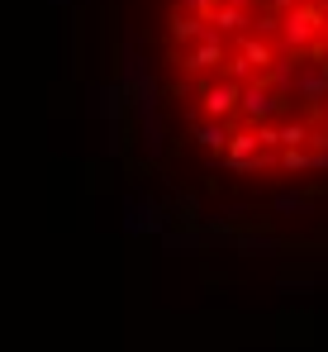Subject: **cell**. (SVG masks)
Listing matches in <instances>:
<instances>
[{
	"mask_svg": "<svg viewBox=\"0 0 328 352\" xmlns=\"http://www.w3.org/2000/svg\"><path fill=\"white\" fill-rule=\"evenodd\" d=\"M324 24H328V14L319 10V0H309V5H290V10L281 14V53H290V58L314 53L319 38H324Z\"/></svg>",
	"mask_w": 328,
	"mask_h": 352,
	"instance_id": "obj_1",
	"label": "cell"
},
{
	"mask_svg": "<svg viewBox=\"0 0 328 352\" xmlns=\"http://www.w3.org/2000/svg\"><path fill=\"white\" fill-rule=\"evenodd\" d=\"M285 105L290 100H281L272 86H267V76H257V81H248L243 86V105H238V119L248 124V129H257V124H267V119H281L285 115Z\"/></svg>",
	"mask_w": 328,
	"mask_h": 352,
	"instance_id": "obj_2",
	"label": "cell"
},
{
	"mask_svg": "<svg viewBox=\"0 0 328 352\" xmlns=\"http://www.w3.org/2000/svg\"><path fill=\"white\" fill-rule=\"evenodd\" d=\"M223 62H228V43H223V34H219L215 24H210V34L200 38V43H190V53L176 62L181 72H190V76H210V72H223Z\"/></svg>",
	"mask_w": 328,
	"mask_h": 352,
	"instance_id": "obj_3",
	"label": "cell"
},
{
	"mask_svg": "<svg viewBox=\"0 0 328 352\" xmlns=\"http://www.w3.org/2000/svg\"><path fill=\"white\" fill-rule=\"evenodd\" d=\"M124 105H129V91L119 81H109L100 91V119H105V157L124 153Z\"/></svg>",
	"mask_w": 328,
	"mask_h": 352,
	"instance_id": "obj_4",
	"label": "cell"
},
{
	"mask_svg": "<svg viewBox=\"0 0 328 352\" xmlns=\"http://www.w3.org/2000/svg\"><path fill=\"white\" fill-rule=\"evenodd\" d=\"M238 105H243V86H238V81L215 76V81L200 86V115H205V119H233V115H238Z\"/></svg>",
	"mask_w": 328,
	"mask_h": 352,
	"instance_id": "obj_5",
	"label": "cell"
},
{
	"mask_svg": "<svg viewBox=\"0 0 328 352\" xmlns=\"http://www.w3.org/2000/svg\"><path fill=\"white\" fill-rule=\"evenodd\" d=\"M295 100L309 105V119L328 105V62H300V81H295Z\"/></svg>",
	"mask_w": 328,
	"mask_h": 352,
	"instance_id": "obj_6",
	"label": "cell"
},
{
	"mask_svg": "<svg viewBox=\"0 0 328 352\" xmlns=\"http://www.w3.org/2000/svg\"><path fill=\"white\" fill-rule=\"evenodd\" d=\"M186 138H190L195 148H205V153H228L233 129H228V119H205V115H195L190 124H186Z\"/></svg>",
	"mask_w": 328,
	"mask_h": 352,
	"instance_id": "obj_7",
	"label": "cell"
},
{
	"mask_svg": "<svg viewBox=\"0 0 328 352\" xmlns=\"http://www.w3.org/2000/svg\"><path fill=\"white\" fill-rule=\"evenodd\" d=\"M210 24H215L219 34H233V38H243V34H252V24H257V14L248 10V5H233V0H219L215 14H210Z\"/></svg>",
	"mask_w": 328,
	"mask_h": 352,
	"instance_id": "obj_8",
	"label": "cell"
},
{
	"mask_svg": "<svg viewBox=\"0 0 328 352\" xmlns=\"http://www.w3.org/2000/svg\"><path fill=\"white\" fill-rule=\"evenodd\" d=\"M233 53H238V58H248L252 67H257V72H262V76H267V72L276 67V58H281V43H272V38H262V34H243Z\"/></svg>",
	"mask_w": 328,
	"mask_h": 352,
	"instance_id": "obj_9",
	"label": "cell"
},
{
	"mask_svg": "<svg viewBox=\"0 0 328 352\" xmlns=\"http://www.w3.org/2000/svg\"><path fill=\"white\" fill-rule=\"evenodd\" d=\"M210 229H205V224H181V229H171V234L162 238V248L166 252H205V248H210Z\"/></svg>",
	"mask_w": 328,
	"mask_h": 352,
	"instance_id": "obj_10",
	"label": "cell"
},
{
	"mask_svg": "<svg viewBox=\"0 0 328 352\" xmlns=\"http://www.w3.org/2000/svg\"><path fill=\"white\" fill-rule=\"evenodd\" d=\"M295 81H300V62L290 58V53H281L276 67L267 72V86H272L281 100H295Z\"/></svg>",
	"mask_w": 328,
	"mask_h": 352,
	"instance_id": "obj_11",
	"label": "cell"
},
{
	"mask_svg": "<svg viewBox=\"0 0 328 352\" xmlns=\"http://www.w3.org/2000/svg\"><path fill=\"white\" fill-rule=\"evenodd\" d=\"M166 34H171V43H176V48H181V43H200V38L210 34V19H195V14H176V10H171Z\"/></svg>",
	"mask_w": 328,
	"mask_h": 352,
	"instance_id": "obj_12",
	"label": "cell"
},
{
	"mask_svg": "<svg viewBox=\"0 0 328 352\" xmlns=\"http://www.w3.org/2000/svg\"><path fill=\"white\" fill-rule=\"evenodd\" d=\"M309 143H314V124H309V115L281 119V148H309Z\"/></svg>",
	"mask_w": 328,
	"mask_h": 352,
	"instance_id": "obj_13",
	"label": "cell"
},
{
	"mask_svg": "<svg viewBox=\"0 0 328 352\" xmlns=\"http://www.w3.org/2000/svg\"><path fill=\"white\" fill-rule=\"evenodd\" d=\"M138 138H143V153L157 157L166 148V129H162V115H143L138 119Z\"/></svg>",
	"mask_w": 328,
	"mask_h": 352,
	"instance_id": "obj_14",
	"label": "cell"
},
{
	"mask_svg": "<svg viewBox=\"0 0 328 352\" xmlns=\"http://www.w3.org/2000/svg\"><path fill=\"white\" fill-rule=\"evenodd\" d=\"M257 153H267V148H262V138H257V129H233V138H228V153H223V157H257Z\"/></svg>",
	"mask_w": 328,
	"mask_h": 352,
	"instance_id": "obj_15",
	"label": "cell"
},
{
	"mask_svg": "<svg viewBox=\"0 0 328 352\" xmlns=\"http://www.w3.org/2000/svg\"><path fill=\"white\" fill-rule=\"evenodd\" d=\"M276 167H281V172H290V176H300V172H314V148H281Z\"/></svg>",
	"mask_w": 328,
	"mask_h": 352,
	"instance_id": "obj_16",
	"label": "cell"
},
{
	"mask_svg": "<svg viewBox=\"0 0 328 352\" xmlns=\"http://www.w3.org/2000/svg\"><path fill=\"white\" fill-rule=\"evenodd\" d=\"M171 219H176V214H166L157 200H143V234L166 238V234H171Z\"/></svg>",
	"mask_w": 328,
	"mask_h": 352,
	"instance_id": "obj_17",
	"label": "cell"
},
{
	"mask_svg": "<svg viewBox=\"0 0 328 352\" xmlns=\"http://www.w3.org/2000/svg\"><path fill=\"white\" fill-rule=\"evenodd\" d=\"M219 76H228V81H238V86H248V81H257L262 72H257V67H252L248 58H238V53H228V62H223V72H219Z\"/></svg>",
	"mask_w": 328,
	"mask_h": 352,
	"instance_id": "obj_18",
	"label": "cell"
},
{
	"mask_svg": "<svg viewBox=\"0 0 328 352\" xmlns=\"http://www.w3.org/2000/svg\"><path fill=\"white\" fill-rule=\"evenodd\" d=\"M272 210L276 214H309L314 200H309V195H295V190H281V195L272 200Z\"/></svg>",
	"mask_w": 328,
	"mask_h": 352,
	"instance_id": "obj_19",
	"label": "cell"
},
{
	"mask_svg": "<svg viewBox=\"0 0 328 352\" xmlns=\"http://www.w3.org/2000/svg\"><path fill=\"white\" fill-rule=\"evenodd\" d=\"M228 243H233L238 252H272V248H276V243H272L267 234H233Z\"/></svg>",
	"mask_w": 328,
	"mask_h": 352,
	"instance_id": "obj_20",
	"label": "cell"
},
{
	"mask_svg": "<svg viewBox=\"0 0 328 352\" xmlns=\"http://www.w3.org/2000/svg\"><path fill=\"white\" fill-rule=\"evenodd\" d=\"M171 214H176L181 224H200V200H195V195H176Z\"/></svg>",
	"mask_w": 328,
	"mask_h": 352,
	"instance_id": "obj_21",
	"label": "cell"
},
{
	"mask_svg": "<svg viewBox=\"0 0 328 352\" xmlns=\"http://www.w3.org/2000/svg\"><path fill=\"white\" fill-rule=\"evenodd\" d=\"M257 138H262V148H267V153H281V119L257 124Z\"/></svg>",
	"mask_w": 328,
	"mask_h": 352,
	"instance_id": "obj_22",
	"label": "cell"
},
{
	"mask_svg": "<svg viewBox=\"0 0 328 352\" xmlns=\"http://www.w3.org/2000/svg\"><path fill=\"white\" fill-rule=\"evenodd\" d=\"M219 0H176V14H195V19H210Z\"/></svg>",
	"mask_w": 328,
	"mask_h": 352,
	"instance_id": "obj_23",
	"label": "cell"
},
{
	"mask_svg": "<svg viewBox=\"0 0 328 352\" xmlns=\"http://www.w3.org/2000/svg\"><path fill=\"white\" fill-rule=\"evenodd\" d=\"M124 234H143V205H138V200H129V205H124Z\"/></svg>",
	"mask_w": 328,
	"mask_h": 352,
	"instance_id": "obj_24",
	"label": "cell"
},
{
	"mask_svg": "<svg viewBox=\"0 0 328 352\" xmlns=\"http://www.w3.org/2000/svg\"><path fill=\"white\" fill-rule=\"evenodd\" d=\"M314 172H328V153H314Z\"/></svg>",
	"mask_w": 328,
	"mask_h": 352,
	"instance_id": "obj_25",
	"label": "cell"
}]
</instances>
